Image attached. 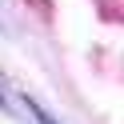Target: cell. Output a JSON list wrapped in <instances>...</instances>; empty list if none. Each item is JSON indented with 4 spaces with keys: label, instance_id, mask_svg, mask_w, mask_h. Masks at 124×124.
<instances>
[{
    "label": "cell",
    "instance_id": "cell-1",
    "mask_svg": "<svg viewBox=\"0 0 124 124\" xmlns=\"http://www.w3.org/2000/svg\"><path fill=\"white\" fill-rule=\"evenodd\" d=\"M28 112L36 116V124H56V120H52L48 112H40V104H32V100H28Z\"/></svg>",
    "mask_w": 124,
    "mask_h": 124
},
{
    "label": "cell",
    "instance_id": "cell-2",
    "mask_svg": "<svg viewBox=\"0 0 124 124\" xmlns=\"http://www.w3.org/2000/svg\"><path fill=\"white\" fill-rule=\"evenodd\" d=\"M0 104H4V88H0Z\"/></svg>",
    "mask_w": 124,
    "mask_h": 124
}]
</instances>
